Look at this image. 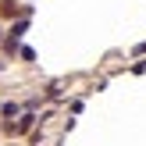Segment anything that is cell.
Here are the masks:
<instances>
[{
  "instance_id": "6da1fadb",
  "label": "cell",
  "mask_w": 146,
  "mask_h": 146,
  "mask_svg": "<svg viewBox=\"0 0 146 146\" xmlns=\"http://www.w3.org/2000/svg\"><path fill=\"white\" fill-rule=\"evenodd\" d=\"M14 128H18V132H25V128H32V114H25V118H21V121H18Z\"/></svg>"
}]
</instances>
